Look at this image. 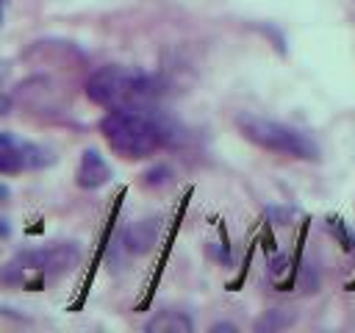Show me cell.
Here are the masks:
<instances>
[{"instance_id": "5b68a950", "label": "cell", "mask_w": 355, "mask_h": 333, "mask_svg": "<svg viewBox=\"0 0 355 333\" xmlns=\"http://www.w3.org/2000/svg\"><path fill=\"white\" fill-rule=\"evenodd\" d=\"M50 153L39 144H31L25 139H17L14 133H0V175H19L25 169H36L50 164Z\"/></svg>"}, {"instance_id": "8fae6325", "label": "cell", "mask_w": 355, "mask_h": 333, "mask_svg": "<svg viewBox=\"0 0 355 333\" xmlns=\"http://www.w3.org/2000/svg\"><path fill=\"white\" fill-rule=\"evenodd\" d=\"M8 108H11V97L0 94V114H8Z\"/></svg>"}, {"instance_id": "7a4b0ae2", "label": "cell", "mask_w": 355, "mask_h": 333, "mask_svg": "<svg viewBox=\"0 0 355 333\" xmlns=\"http://www.w3.org/2000/svg\"><path fill=\"white\" fill-rule=\"evenodd\" d=\"M164 94L161 78L130 69V67H100L86 80V97L100 108H141L155 105V100Z\"/></svg>"}, {"instance_id": "3957f363", "label": "cell", "mask_w": 355, "mask_h": 333, "mask_svg": "<svg viewBox=\"0 0 355 333\" xmlns=\"http://www.w3.org/2000/svg\"><path fill=\"white\" fill-rule=\"evenodd\" d=\"M236 128L241 130V136L263 150H272V153H280V155H291V158H300V161H319L322 153H319V144L286 125V122H277V119H266V117H258V114H250V111H241L236 114Z\"/></svg>"}, {"instance_id": "5bb4252c", "label": "cell", "mask_w": 355, "mask_h": 333, "mask_svg": "<svg viewBox=\"0 0 355 333\" xmlns=\"http://www.w3.org/2000/svg\"><path fill=\"white\" fill-rule=\"evenodd\" d=\"M0 197H8V189L6 186H0Z\"/></svg>"}, {"instance_id": "9a60e30c", "label": "cell", "mask_w": 355, "mask_h": 333, "mask_svg": "<svg viewBox=\"0 0 355 333\" xmlns=\"http://www.w3.org/2000/svg\"><path fill=\"white\" fill-rule=\"evenodd\" d=\"M3 78H6V69H3V64H0V80H3Z\"/></svg>"}, {"instance_id": "4fadbf2b", "label": "cell", "mask_w": 355, "mask_h": 333, "mask_svg": "<svg viewBox=\"0 0 355 333\" xmlns=\"http://www.w3.org/2000/svg\"><path fill=\"white\" fill-rule=\"evenodd\" d=\"M3 14H6V0H0V22H3Z\"/></svg>"}, {"instance_id": "277c9868", "label": "cell", "mask_w": 355, "mask_h": 333, "mask_svg": "<svg viewBox=\"0 0 355 333\" xmlns=\"http://www.w3.org/2000/svg\"><path fill=\"white\" fill-rule=\"evenodd\" d=\"M78 258H80V250L72 241H58V244L39 247V250H22L8 261L3 280H14V275H22V272L55 278V275L69 272L78 264Z\"/></svg>"}, {"instance_id": "52a82bcc", "label": "cell", "mask_w": 355, "mask_h": 333, "mask_svg": "<svg viewBox=\"0 0 355 333\" xmlns=\"http://www.w3.org/2000/svg\"><path fill=\"white\" fill-rule=\"evenodd\" d=\"M158 230H161V219H158V216L139 219V222L128 225V230L122 233V247H125L130 255H141V253H147V250L155 244Z\"/></svg>"}, {"instance_id": "9c48e42d", "label": "cell", "mask_w": 355, "mask_h": 333, "mask_svg": "<svg viewBox=\"0 0 355 333\" xmlns=\"http://www.w3.org/2000/svg\"><path fill=\"white\" fill-rule=\"evenodd\" d=\"M291 319H294V316H286L280 308H275V311H266V316L258 319L255 327H258V330H275V327H286V325H291Z\"/></svg>"}, {"instance_id": "8992f818", "label": "cell", "mask_w": 355, "mask_h": 333, "mask_svg": "<svg viewBox=\"0 0 355 333\" xmlns=\"http://www.w3.org/2000/svg\"><path fill=\"white\" fill-rule=\"evenodd\" d=\"M75 180L80 189H100L111 180V166L108 161L100 155V150L94 147H86L80 153V161H78V169H75Z\"/></svg>"}, {"instance_id": "6da1fadb", "label": "cell", "mask_w": 355, "mask_h": 333, "mask_svg": "<svg viewBox=\"0 0 355 333\" xmlns=\"http://www.w3.org/2000/svg\"><path fill=\"white\" fill-rule=\"evenodd\" d=\"M172 122L155 111V105L141 108H108L100 119V133L105 144L130 161L155 155L161 147H166L175 133Z\"/></svg>"}, {"instance_id": "ba28073f", "label": "cell", "mask_w": 355, "mask_h": 333, "mask_svg": "<svg viewBox=\"0 0 355 333\" xmlns=\"http://www.w3.org/2000/svg\"><path fill=\"white\" fill-rule=\"evenodd\" d=\"M144 330H150V333H191L194 322L180 311H161L144 325Z\"/></svg>"}, {"instance_id": "7c38bea8", "label": "cell", "mask_w": 355, "mask_h": 333, "mask_svg": "<svg viewBox=\"0 0 355 333\" xmlns=\"http://www.w3.org/2000/svg\"><path fill=\"white\" fill-rule=\"evenodd\" d=\"M211 330H236V325H230V322H219V325H214Z\"/></svg>"}, {"instance_id": "30bf717a", "label": "cell", "mask_w": 355, "mask_h": 333, "mask_svg": "<svg viewBox=\"0 0 355 333\" xmlns=\"http://www.w3.org/2000/svg\"><path fill=\"white\" fill-rule=\"evenodd\" d=\"M330 228L338 233V239H341V244H344L347 250H355V233H352L349 228H344L341 219H330Z\"/></svg>"}]
</instances>
